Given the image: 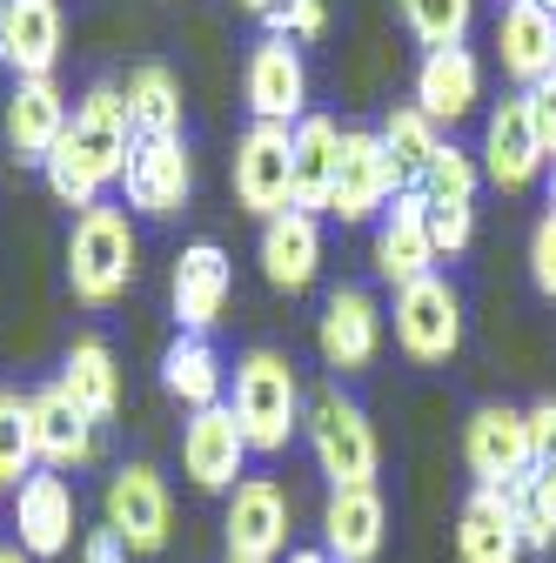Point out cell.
Masks as SVG:
<instances>
[{
    "label": "cell",
    "mask_w": 556,
    "mask_h": 563,
    "mask_svg": "<svg viewBox=\"0 0 556 563\" xmlns=\"http://www.w3.org/2000/svg\"><path fill=\"white\" fill-rule=\"evenodd\" d=\"M482 101V60L469 47H436L423 54V67H415V108H423L436 128H456L469 121Z\"/></svg>",
    "instance_id": "603a6c76"
},
{
    "label": "cell",
    "mask_w": 556,
    "mask_h": 563,
    "mask_svg": "<svg viewBox=\"0 0 556 563\" xmlns=\"http://www.w3.org/2000/svg\"><path fill=\"white\" fill-rule=\"evenodd\" d=\"M67 95L54 88V75H34V81H14V95H8V148L21 155V162H47L54 155V141L67 134Z\"/></svg>",
    "instance_id": "d4e9b609"
},
{
    "label": "cell",
    "mask_w": 556,
    "mask_h": 563,
    "mask_svg": "<svg viewBox=\"0 0 556 563\" xmlns=\"http://www.w3.org/2000/svg\"><path fill=\"white\" fill-rule=\"evenodd\" d=\"M235 201L262 222L296 208V128L248 121V134L235 141Z\"/></svg>",
    "instance_id": "5b68a950"
},
{
    "label": "cell",
    "mask_w": 556,
    "mask_h": 563,
    "mask_svg": "<svg viewBox=\"0 0 556 563\" xmlns=\"http://www.w3.org/2000/svg\"><path fill=\"white\" fill-rule=\"evenodd\" d=\"M262 275L275 282V289H289V296L322 275V229H315V216L282 208L275 222H262Z\"/></svg>",
    "instance_id": "484cf974"
},
{
    "label": "cell",
    "mask_w": 556,
    "mask_h": 563,
    "mask_svg": "<svg viewBox=\"0 0 556 563\" xmlns=\"http://www.w3.org/2000/svg\"><path fill=\"white\" fill-rule=\"evenodd\" d=\"M530 282L556 302V208L536 222V235H530Z\"/></svg>",
    "instance_id": "8d00e7d4"
},
{
    "label": "cell",
    "mask_w": 556,
    "mask_h": 563,
    "mask_svg": "<svg viewBox=\"0 0 556 563\" xmlns=\"http://www.w3.org/2000/svg\"><path fill=\"white\" fill-rule=\"evenodd\" d=\"M476 181H482V162H476L469 148H456V141H443L436 162L423 168V181H409V188H423L430 208H456V201L476 208Z\"/></svg>",
    "instance_id": "d6a6232c"
},
{
    "label": "cell",
    "mask_w": 556,
    "mask_h": 563,
    "mask_svg": "<svg viewBox=\"0 0 556 563\" xmlns=\"http://www.w3.org/2000/svg\"><path fill=\"white\" fill-rule=\"evenodd\" d=\"M463 463H469V476H476V483H490V489H516V483L536 470L523 409H510V402H482V409L463 422Z\"/></svg>",
    "instance_id": "30bf717a"
},
{
    "label": "cell",
    "mask_w": 556,
    "mask_h": 563,
    "mask_svg": "<svg viewBox=\"0 0 556 563\" xmlns=\"http://www.w3.org/2000/svg\"><path fill=\"white\" fill-rule=\"evenodd\" d=\"M162 389L194 416V409H215L222 402V356L208 335H175L168 356H162Z\"/></svg>",
    "instance_id": "f1b7e54d"
},
{
    "label": "cell",
    "mask_w": 556,
    "mask_h": 563,
    "mask_svg": "<svg viewBox=\"0 0 556 563\" xmlns=\"http://www.w3.org/2000/svg\"><path fill=\"white\" fill-rule=\"evenodd\" d=\"M523 422H530V456L556 463V396H543L536 409H523Z\"/></svg>",
    "instance_id": "f35d334b"
},
{
    "label": "cell",
    "mask_w": 556,
    "mask_h": 563,
    "mask_svg": "<svg viewBox=\"0 0 556 563\" xmlns=\"http://www.w3.org/2000/svg\"><path fill=\"white\" fill-rule=\"evenodd\" d=\"M315 349H322V363L335 376H363L376 363V349H382V309L369 289H329L322 316H315Z\"/></svg>",
    "instance_id": "8fae6325"
},
{
    "label": "cell",
    "mask_w": 556,
    "mask_h": 563,
    "mask_svg": "<svg viewBox=\"0 0 556 563\" xmlns=\"http://www.w3.org/2000/svg\"><path fill=\"white\" fill-rule=\"evenodd\" d=\"M14 530H21V550L41 563V556H60L75 543V483L54 476V470H34L21 489H14Z\"/></svg>",
    "instance_id": "d6986e66"
},
{
    "label": "cell",
    "mask_w": 556,
    "mask_h": 563,
    "mask_svg": "<svg viewBox=\"0 0 556 563\" xmlns=\"http://www.w3.org/2000/svg\"><path fill=\"white\" fill-rule=\"evenodd\" d=\"M67 148H75L101 188H114L127 175V155H134V121H127V95L114 81H94L81 101H75V121H67Z\"/></svg>",
    "instance_id": "ba28073f"
},
{
    "label": "cell",
    "mask_w": 556,
    "mask_h": 563,
    "mask_svg": "<svg viewBox=\"0 0 556 563\" xmlns=\"http://www.w3.org/2000/svg\"><path fill=\"white\" fill-rule=\"evenodd\" d=\"M335 168H342V128L329 114H302L296 121V208L302 216H329L335 195Z\"/></svg>",
    "instance_id": "83f0119b"
},
{
    "label": "cell",
    "mask_w": 556,
    "mask_h": 563,
    "mask_svg": "<svg viewBox=\"0 0 556 563\" xmlns=\"http://www.w3.org/2000/svg\"><path fill=\"white\" fill-rule=\"evenodd\" d=\"M248 456L255 450H248V437H242V422H235L229 402L194 409L181 422V470H188L194 489H235L242 470H248Z\"/></svg>",
    "instance_id": "4fadbf2b"
},
{
    "label": "cell",
    "mask_w": 556,
    "mask_h": 563,
    "mask_svg": "<svg viewBox=\"0 0 556 563\" xmlns=\"http://www.w3.org/2000/svg\"><path fill=\"white\" fill-rule=\"evenodd\" d=\"M242 8H248V14H275V0H242Z\"/></svg>",
    "instance_id": "7bdbcfd3"
},
{
    "label": "cell",
    "mask_w": 556,
    "mask_h": 563,
    "mask_svg": "<svg viewBox=\"0 0 556 563\" xmlns=\"http://www.w3.org/2000/svg\"><path fill=\"white\" fill-rule=\"evenodd\" d=\"M27 422H34V463L41 470H54V476H67V470H88L94 463V430L101 422L67 396L60 383H47V389H34L27 396Z\"/></svg>",
    "instance_id": "7c38bea8"
},
{
    "label": "cell",
    "mask_w": 556,
    "mask_h": 563,
    "mask_svg": "<svg viewBox=\"0 0 556 563\" xmlns=\"http://www.w3.org/2000/svg\"><path fill=\"white\" fill-rule=\"evenodd\" d=\"M497 60H503V75L530 95L536 81L556 75V14L536 8V0H503V14H497Z\"/></svg>",
    "instance_id": "ac0fdd59"
},
{
    "label": "cell",
    "mask_w": 556,
    "mask_h": 563,
    "mask_svg": "<svg viewBox=\"0 0 556 563\" xmlns=\"http://www.w3.org/2000/svg\"><path fill=\"white\" fill-rule=\"evenodd\" d=\"M523 108H530V128H536V148L556 162V81H536L523 95Z\"/></svg>",
    "instance_id": "74e56055"
},
{
    "label": "cell",
    "mask_w": 556,
    "mask_h": 563,
    "mask_svg": "<svg viewBox=\"0 0 556 563\" xmlns=\"http://www.w3.org/2000/svg\"><path fill=\"white\" fill-rule=\"evenodd\" d=\"M396 349L409 363H449L456 349H463V296H456V282L449 275H423V282H409V289H396Z\"/></svg>",
    "instance_id": "277c9868"
},
{
    "label": "cell",
    "mask_w": 556,
    "mask_h": 563,
    "mask_svg": "<svg viewBox=\"0 0 556 563\" xmlns=\"http://www.w3.org/2000/svg\"><path fill=\"white\" fill-rule=\"evenodd\" d=\"M549 208H556V162H549Z\"/></svg>",
    "instance_id": "ee69618b"
},
{
    "label": "cell",
    "mask_w": 556,
    "mask_h": 563,
    "mask_svg": "<svg viewBox=\"0 0 556 563\" xmlns=\"http://www.w3.org/2000/svg\"><path fill=\"white\" fill-rule=\"evenodd\" d=\"M60 389L75 396L94 422H114L121 416V363H114V349L101 335H75L67 356H60Z\"/></svg>",
    "instance_id": "4316f807"
},
{
    "label": "cell",
    "mask_w": 556,
    "mask_h": 563,
    "mask_svg": "<svg viewBox=\"0 0 556 563\" xmlns=\"http://www.w3.org/2000/svg\"><path fill=\"white\" fill-rule=\"evenodd\" d=\"M456 563H523V530H516L510 489H490V483L469 489V504L456 510Z\"/></svg>",
    "instance_id": "ffe728a7"
},
{
    "label": "cell",
    "mask_w": 556,
    "mask_h": 563,
    "mask_svg": "<svg viewBox=\"0 0 556 563\" xmlns=\"http://www.w3.org/2000/svg\"><path fill=\"white\" fill-rule=\"evenodd\" d=\"M516 530H523V550H549L556 543V463H536L516 489Z\"/></svg>",
    "instance_id": "e575fe53"
},
{
    "label": "cell",
    "mask_w": 556,
    "mask_h": 563,
    "mask_svg": "<svg viewBox=\"0 0 556 563\" xmlns=\"http://www.w3.org/2000/svg\"><path fill=\"white\" fill-rule=\"evenodd\" d=\"M34 422H27V396L0 389V489H21L34 476Z\"/></svg>",
    "instance_id": "836d02e7"
},
{
    "label": "cell",
    "mask_w": 556,
    "mask_h": 563,
    "mask_svg": "<svg viewBox=\"0 0 556 563\" xmlns=\"http://www.w3.org/2000/svg\"><path fill=\"white\" fill-rule=\"evenodd\" d=\"M549 81H556V75H549Z\"/></svg>",
    "instance_id": "bcb514c9"
},
{
    "label": "cell",
    "mask_w": 556,
    "mask_h": 563,
    "mask_svg": "<svg viewBox=\"0 0 556 563\" xmlns=\"http://www.w3.org/2000/svg\"><path fill=\"white\" fill-rule=\"evenodd\" d=\"M134 262H142V249H134L127 208H114V201L81 208L75 229H67V289H75V302H88V309L121 302L134 282Z\"/></svg>",
    "instance_id": "6da1fadb"
},
{
    "label": "cell",
    "mask_w": 556,
    "mask_h": 563,
    "mask_svg": "<svg viewBox=\"0 0 556 563\" xmlns=\"http://www.w3.org/2000/svg\"><path fill=\"white\" fill-rule=\"evenodd\" d=\"M382 148L396 155V168H402V181H423V168L436 162V148H443V128L415 108V101H396L389 114H382Z\"/></svg>",
    "instance_id": "4dcf8cb0"
},
{
    "label": "cell",
    "mask_w": 556,
    "mask_h": 563,
    "mask_svg": "<svg viewBox=\"0 0 556 563\" xmlns=\"http://www.w3.org/2000/svg\"><path fill=\"white\" fill-rule=\"evenodd\" d=\"M482 181H497V188H530L536 175H543V148H536V128H530V108H523V95H510L503 108H490V121H482Z\"/></svg>",
    "instance_id": "44dd1931"
},
{
    "label": "cell",
    "mask_w": 556,
    "mask_h": 563,
    "mask_svg": "<svg viewBox=\"0 0 556 563\" xmlns=\"http://www.w3.org/2000/svg\"><path fill=\"white\" fill-rule=\"evenodd\" d=\"M376 275L389 282V289H409V282L436 275V242H430L423 188H402L396 208H382V222H376Z\"/></svg>",
    "instance_id": "2e32d148"
},
{
    "label": "cell",
    "mask_w": 556,
    "mask_h": 563,
    "mask_svg": "<svg viewBox=\"0 0 556 563\" xmlns=\"http://www.w3.org/2000/svg\"><path fill=\"white\" fill-rule=\"evenodd\" d=\"M302 430H309V450H315V470L329 476V489H369L376 483V430L363 402H349L342 389H322L309 409H302Z\"/></svg>",
    "instance_id": "3957f363"
},
{
    "label": "cell",
    "mask_w": 556,
    "mask_h": 563,
    "mask_svg": "<svg viewBox=\"0 0 556 563\" xmlns=\"http://www.w3.org/2000/svg\"><path fill=\"white\" fill-rule=\"evenodd\" d=\"M121 95H127L134 141H181V81L168 75L162 60H142Z\"/></svg>",
    "instance_id": "f546056e"
},
{
    "label": "cell",
    "mask_w": 556,
    "mask_h": 563,
    "mask_svg": "<svg viewBox=\"0 0 556 563\" xmlns=\"http://www.w3.org/2000/svg\"><path fill=\"white\" fill-rule=\"evenodd\" d=\"M242 88H248V114H255V121L296 128V121L309 114V67H302V54H296V47H289L282 34L255 41Z\"/></svg>",
    "instance_id": "9a60e30c"
},
{
    "label": "cell",
    "mask_w": 556,
    "mask_h": 563,
    "mask_svg": "<svg viewBox=\"0 0 556 563\" xmlns=\"http://www.w3.org/2000/svg\"><path fill=\"white\" fill-rule=\"evenodd\" d=\"M222 537H229V563H275L289 550V497L275 476H242L229 489L222 510Z\"/></svg>",
    "instance_id": "9c48e42d"
},
{
    "label": "cell",
    "mask_w": 556,
    "mask_h": 563,
    "mask_svg": "<svg viewBox=\"0 0 556 563\" xmlns=\"http://www.w3.org/2000/svg\"><path fill=\"white\" fill-rule=\"evenodd\" d=\"M127 556H134V550H127L108 523H101V530H88V543H81V563H127Z\"/></svg>",
    "instance_id": "ab89813d"
},
{
    "label": "cell",
    "mask_w": 556,
    "mask_h": 563,
    "mask_svg": "<svg viewBox=\"0 0 556 563\" xmlns=\"http://www.w3.org/2000/svg\"><path fill=\"white\" fill-rule=\"evenodd\" d=\"M127 208L148 222H175L188 208V188H194V162H188V141H134L127 155Z\"/></svg>",
    "instance_id": "5bb4252c"
},
{
    "label": "cell",
    "mask_w": 556,
    "mask_h": 563,
    "mask_svg": "<svg viewBox=\"0 0 556 563\" xmlns=\"http://www.w3.org/2000/svg\"><path fill=\"white\" fill-rule=\"evenodd\" d=\"M0 563H34V556H27L21 543H0Z\"/></svg>",
    "instance_id": "60d3db41"
},
{
    "label": "cell",
    "mask_w": 556,
    "mask_h": 563,
    "mask_svg": "<svg viewBox=\"0 0 556 563\" xmlns=\"http://www.w3.org/2000/svg\"><path fill=\"white\" fill-rule=\"evenodd\" d=\"M536 8H549V14H556V0H536Z\"/></svg>",
    "instance_id": "f6af8a7d"
},
{
    "label": "cell",
    "mask_w": 556,
    "mask_h": 563,
    "mask_svg": "<svg viewBox=\"0 0 556 563\" xmlns=\"http://www.w3.org/2000/svg\"><path fill=\"white\" fill-rule=\"evenodd\" d=\"M396 8H402L409 34L423 41V54H436V47H463L469 27H476V0H396Z\"/></svg>",
    "instance_id": "1f68e13d"
},
{
    "label": "cell",
    "mask_w": 556,
    "mask_h": 563,
    "mask_svg": "<svg viewBox=\"0 0 556 563\" xmlns=\"http://www.w3.org/2000/svg\"><path fill=\"white\" fill-rule=\"evenodd\" d=\"M0 60L14 81L54 75L60 60V0H0Z\"/></svg>",
    "instance_id": "7402d4cb"
},
{
    "label": "cell",
    "mask_w": 556,
    "mask_h": 563,
    "mask_svg": "<svg viewBox=\"0 0 556 563\" xmlns=\"http://www.w3.org/2000/svg\"><path fill=\"white\" fill-rule=\"evenodd\" d=\"M235 422L255 456H275L289 450V437L302 430V383L289 369L282 349H248V356L235 363Z\"/></svg>",
    "instance_id": "7a4b0ae2"
},
{
    "label": "cell",
    "mask_w": 556,
    "mask_h": 563,
    "mask_svg": "<svg viewBox=\"0 0 556 563\" xmlns=\"http://www.w3.org/2000/svg\"><path fill=\"white\" fill-rule=\"evenodd\" d=\"M289 563H329V550H289Z\"/></svg>",
    "instance_id": "b9f144b4"
},
{
    "label": "cell",
    "mask_w": 556,
    "mask_h": 563,
    "mask_svg": "<svg viewBox=\"0 0 556 563\" xmlns=\"http://www.w3.org/2000/svg\"><path fill=\"white\" fill-rule=\"evenodd\" d=\"M229 289H235L229 249L222 242H188L181 262H175V322H181V335H208V329H215Z\"/></svg>",
    "instance_id": "e0dca14e"
},
{
    "label": "cell",
    "mask_w": 556,
    "mask_h": 563,
    "mask_svg": "<svg viewBox=\"0 0 556 563\" xmlns=\"http://www.w3.org/2000/svg\"><path fill=\"white\" fill-rule=\"evenodd\" d=\"M108 530H114L134 556L168 550L175 504H168V483H162L155 463H121V470L108 476Z\"/></svg>",
    "instance_id": "52a82bcc"
},
{
    "label": "cell",
    "mask_w": 556,
    "mask_h": 563,
    "mask_svg": "<svg viewBox=\"0 0 556 563\" xmlns=\"http://www.w3.org/2000/svg\"><path fill=\"white\" fill-rule=\"evenodd\" d=\"M382 497H376V483L369 489H329V504H322V550L329 563H376L382 556Z\"/></svg>",
    "instance_id": "cb8c5ba5"
},
{
    "label": "cell",
    "mask_w": 556,
    "mask_h": 563,
    "mask_svg": "<svg viewBox=\"0 0 556 563\" xmlns=\"http://www.w3.org/2000/svg\"><path fill=\"white\" fill-rule=\"evenodd\" d=\"M322 27H329V0H289V8L268 14V34H282V41H315Z\"/></svg>",
    "instance_id": "d590c367"
},
{
    "label": "cell",
    "mask_w": 556,
    "mask_h": 563,
    "mask_svg": "<svg viewBox=\"0 0 556 563\" xmlns=\"http://www.w3.org/2000/svg\"><path fill=\"white\" fill-rule=\"evenodd\" d=\"M402 168L382 148L376 128H342V168H335V195H329V216L335 222H376L382 208L402 195Z\"/></svg>",
    "instance_id": "8992f818"
}]
</instances>
